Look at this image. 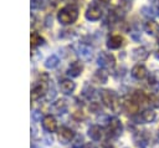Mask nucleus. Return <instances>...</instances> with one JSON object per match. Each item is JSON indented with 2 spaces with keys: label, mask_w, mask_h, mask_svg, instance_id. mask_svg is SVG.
Masks as SVG:
<instances>
[{
  "label": "nucleus",
  "mask_w": 159,
  "mask_h": 148,
  "mask_svg": "<svg viewBox=\"0 0 159 148\" xmlns=\"http://www.w3.org/2000/svg\"><path fill=\"white\" fill-rule=\"evenodd\" d=\"M77 17H78V7L75 4H71V5L62 7L57 14L58 21L63 25H68V24L75 22L77 20Z\"/></svg>",
  "instance_id": "f257e3e1"
},
{
  "label": "nucleus",
  "mask_w": 159,
  "mask_h": 148,
  "mask_svg": "<svg viewBox=\"0 0 159 148\" xmlns=\"http://www.w3.org/2000/svg\"><path fill=\"white\" fill-rule=\"evenodd\" d=\"M101 96V99L103 102V104L106 107H108L109 109H112L113 112H118L119 111V107H120V103H119V99H118V96L114 91H111V90H103L101 91L99 93Z\"/></svg>",
  "instance_id": "f03ea898"
},
{
  "label": "nucleus",
  "mask_w": 159,
  "mask_h": 148,
  "mask_svg": "<svg viewBox=\"0 0 159 148\" xmlns=\"http://www.w3.org/2000/svg\"><path fill=\"white\" fill-rule=\"evenodd\" d=\"M122 131H123V126H122V122L113 117L108 121V126H107V136L111 137V138H118L120 134H122Z\"/></svg>",
  "instance_id": "7ed1b4c3"
},
{
  "label": "nucleus",
  "mask_w": 159,
  "mask_h": 148,
  "mask_svg": "<svg viewBox=\"0 0 159 148\" xmlns=\"http://www.w3.org/2000/svg\"><path fill=\"white\" fill-rule=\"evenodd\" d=\"M97 63H98V66L102 67V68L111 70V68L114 67L116 60H114V56H113L112 53L102 51V52L98 55V57H97Z\"/></svg>",
  "instance_id": "20e7f679"
},
{
  "label": "nucleus",
  "mask_w": 159,
  "mask_h": 148,
  "mask_svg": "<svg viewBox=\"0 0 159 148\" xmlns=\"http://www.w3.org/2000/svg\"><path fill=\"white\" fill-rule=\"evenodd\" d=\"M133 139H134V144L138 148H147L150 142V134L147 129L137 131L133 134Z\"/></svg>",
  "instance_id": "39448f33"
},
{
  "label": "nucleus",
  "mask_w": 159,
  "mask_h": 148,
  "mask_svg": "<svg viewBox=\"0 0 159 148\" xmlns=\"http://www.w3.org/2000/svg\"><path fill=\"white\" fill-rule=\"evenodd\" d=\"M157 118V113L153 109H144L142 113L137 114L135 117H133V121L135 123H152L154 122V119Z\"/></svg>",
  "instance_id": "423d86ee"
},
{
  "label": "nucleus",
  "mask_w": 159,
  "mask_h": 148,
  "mask_svg": "<svg viewBox=\"0 0 159 148\" xmlns=\"http://www.w3.org/2000/svg\"><path fill=\"white\" fill-rule=\"evenodd\" d=\"M75 137H76L75 136V132L71 128H68V127H65L63 126L58 131V139H60V142L62 144H67V143L72 142L75 139Z\"/></svg>",
  "instance_id": "0eeeda50"
},
{
  "label": "nucleus",
  "mask_w": 159,
  "mask_h": 148,
  "mask_svg": "<svg viewBox=\"0 0 159 148\" xmlns=\"http://www.w3.org/2000/svg\"><path fill=\"white\" fill-rule=\"evenodd\" d=\"M148 56H149V52L143 46H139L132 50V58L135 61H144L148 58Z\"/></svg>",
  "instance_id": "6e6552de"
},
{
  "label": "nucleus",
  "mask_w": 159,
  "mask_h": 148,
  "mask_svg": "<svg viewBox=\"0 0 159 148\" xmlns=\"http://www.w3.org/2000/svg\"><path fill=\"white\" fill-rule=\"evenodd\" d=\"M144 31L150 36H158L159 35V24L155 20H148L144 24Z\"/></svg>",
  "instance_id": "1a4fd4ad"
},
{
  "label": "nucleus",
  "mask_w": 159,
  "mask_h": 148,
  "mask_svg": "<svg viewBox=\"0 0 159 148\" xmlns=\"http://www.w3.org/2000/svg\"><path fill=\"white\" fill-rule=\"evenodd\" d=\"M101 16H102V10H101V7H98V6L93 5V4L86 10V17H87L88 20H91V21L98 20V19H101Z\"/></svg>",
  "instance_id": "9d476101"
},
{
  "label": "nucleus",
  "mask_w": 159,
  "mask_h": 148,
  "mask_svg": "<svg viewBox=\"0 0 159 148\" xmlns=\"http://www.w3.org/2000/svg\"><path fill=\"white\" fill-rule=\"evenodd\" d=\"M130 73H132V76H133L135 80H143V78L147 77L148 71H147V68H145L144 65H142V63H137V65L132 68Z\"/></svg>",
  "instance_id": "9b49d317"
},
{
  "label": "nucleus",
  "mask_w": 159,
  "mask_h": 148,
  "mask_svg": "<svg viewBox=\"0 0 159 148\" xmlns=\"http://www.w3.org/2000/svg\"><path fill=\"white\" fill-rule=\"evenodd\" d=\"M123 109L127 112V113H130V114H135L139 109V104L133 99V98H127L124 102H123Z\"/></svg>",
  "instance_id": "f8f14e48"
},
{
  "label": "nucleus",
  "mask_w": 159,
  "mask_h": 148,
  "mask_svg": "<svg viewBox=\"0 0 159 148\" xmlns=\"http://www.w3.org/2000/svg\"><path fill=\"white\" fill-rule=\"evenodd\" d=\"M42 126H43L45 131H47V132H50V133H52V132H55V131L57 129V122H56V119H55L52 116H46V117H43V119H42Z\"/></svg>",
  "instance_id": "ddd939ff"
},
{
  "label": "nucleus",
  "mask_w": 159,
  "mask_h": 148,
  "mask_svg": "<svg viewBox=\"0 0 159 148\" xmlns=\"http://www.w3.org/2000/svg\"><path fill=\"white\" fill-rule=\"evenodd\" d=\"M76 51H77V53H78L82 58H84V60H89V58L92 57V49H91L89 46L84 45V44H78V45L76 46Z\"/></svg>",
  "instance_id": "4468645a"
},
{
  "label": "nucleus",
  "mask_w": 159,
  "mask_h": 148,
  "mask_svg": "<svg viewBox=\"0 0 159 148\" xmlns=\"http://www.w3.org/2000/svg\"><path fill=\"white\" fill-rule=\"evenodd\" d=\"M82 70H83V65L78 61H75L70 65V67L67 70V75L71 76V77H77L82 73Z\"/></svg>",
  "instance_id": "2eb2a0df"
},
{
  "label": "nucleus",
  "mask_w": 159,
  "mask_h": 148,
  "mask_svg": "<svg viewBox=\"0 0 159 148\" xmlns=\"http://www.w3.org/2000/svg\"><path fill=\"white\" fill-rule=\"evenodd\" d=\"M123 37L120 35H114L112 37L108 39L107 41V47L111 49V50H116V49H119L122 45H123Z\"/></svg>",
  "instance_id": "dca6fc26"
},
{
  "label": "nucleus",
  "mask_w": 159,
  "mask_h": 148,
  "mask_svg": "<svg viewBox=\"0 0 159 148\" xmlns=\"http://www.w3.org/2000/svg\"><path fill=\"white\" fill-rule=\"evenodd\" d=\"M88 136L92 141H101L103 137V129L99 126H91L88 129Z\"/></svg>",
  "instance_id": "f3484780"
},
{
  "label": "nucleus",
  "mask_w": 159,
  "mask_h": 148,
  "mask_svg": "<svg viewBox=\"0 0 159 148\" xmlns=\"http://www.w3.org/2000/svg\"><path fill=\"white\" fill-rule=\"evenodd\" d=\"M60 88H61V92H63L65 95H70V93H72L75 91L76 83L73 81H71V80H63L60 83Z\"/></svg>",
  "instance_id": "a211bd4d"
},
{
  "label": "nucleus",
  "mask_w": 159,
  "mask_h": 148,
  "mask_svg": "<svg viewBox=\"0 0 159 148\" xmlns=\"http://www.w3.org/2000/svg\"><path fill=\"white\" fill-rule=\"evenodd\" d=\"M132 98H133L139 106H142V104H144V103H148V96H147L143 91H140V90H137V91L133 93Z\"/></svg>",
  "instance_id": "6ab92c4d"
},
{
  "label": "nucleus",
  "mask_w": 159,
  "mask_h": 148,
  "mask_svg": "<svg viewBox=\"0 0 159 148\" xmlns=\"http://www.w3.org/2000/svg\"><path fill=\"white\" fill-rule=\"evenodd\" d=\"M45 91H46V88H45L43 83H40V85H37L36 87H34V90H32V92H31V97H32L34 99H37V98H40V97L45 93Z\"/></svg>",
  "instance_id": "aec40b11"
},
{
  "label": "nucleus",
  "mask_w": 159,
  "mask_h": 148,
  "mask_svg": "<svg viewBox=\"0 0 159 148\" xmlns=\"http://www.w3.org/2000/svg\"><path fill=\"white\" fill-rule=\"evenodd\" d=\"M93 78H94V81H97L98 83H106L108 76H107L106 71H103V70H98V71H96Z\"/></svg>",
  "instance_id": "412c9836"
},
{
  "label": "nucleus",
  "mask_w": 159,
  "mask_h": 148,
  "mask_svg": "<svg viewBox=\"0 0 159 148\" xmlns=\"http://www.w3.org/2000/svg\"><path fill=\"white\" fill-rule=\"evenodd\" d=\"M58 62H60L58 57H57L56 55H51V56H50V57L46 60L45 66H46L47 68H55V67L58 65Z\"/></svg>",
  "instance_id": "4be33fe9"
},
{
  "label": "nucleus",
  "mask_w": 159,
  "mask_h": 148,
  "mask_svg": "<svg viewBox=\"0 0 159 148\" xmlns=\"http://www.w3.org/2000/svg\"><path fill=\"white\" fill-rule=\"evenodd\" d=\"M41 44H43V39L37 32H32L31 34V47H36Z\"/></svg>",
  "instance_id": "5701e85b"
},
{
  "label": "nucleus",
  "mask_w": 159,
  "mask_h": 148,
  "mask_svg": "<svg viewBox=\"0 0 159 148\" xmlns=\"http://www.w3.org/2000/svg\"><path fill=\"white\" fill-rule=\"evenodd\" d=\"M53 108L57 111V113H63L67 109V103L65 99H60L53 104Z\"/></svg>",
  "instance_id": "b1692460"
},
{
  "label": "nucleus",
  "mask_w": 159,
  "mask_h": 148,
  "mask_svg": "<svg viewBox=\"0 0 159 148\" xmlns=\"http://www.w3.org/2000/svg\"><path fill=\"white\" fill-rule=\"evenodd\" d=\"M148 103L153 108H159V96L157 93H152L148 96Z\"/></svg>",
  "instance_id": "393cba45"
},
{
  "label": "nucleus",
  "mask_w": 159,
  "mask_h": 148,
  "mask_svg": "<svg viewBox=\"0 0 159 148\" xmlns=\"http://www.w3.org/2000/svg\"><path fill=\"white\" fill-rule=\"evenodd\" d=\"M142 14L144 15V16H147V17H153L155 14H154V10L152 9V7H149V6H143L142 7Z\"/></svg>",
  "instance_id": "a878e982"
},
{
  "label": "nucleus",
  "mask_w": 159,
  "mask_h": 148,
  "mask_svg": "<svg viewBox=\"0 0 159 148\" xmlns=\"http://www.w3.org/2000/svg\"><path fill=\"white\" fill-rule=\"evenodd\" d=\"M83 137L82 136H76L73 139V148H81L83 146Z\"/></svg>",
  "instance_id": "bb28decb"
},
{
  "label": "nucleus",
  "mask_w": 159,
  "mask_h": 148,
  "mask_svg": "<svg viewBox=\"0 0 159 148\" xmlns=\"http://www.w3.org/2000/svg\"><path fill=\"white\" fill-rule=\"evenodd\" d=\"M109 2H111V0H93V5H96V6H98V7L108 6Z\"/></svg>",
  "instance_id": "cd10ccee"
},
{
  "label": "nucleus",
  "mask_w": 159,
  "mask_h": 148,
  "mask_svg": "<svg viewBox=\"0 0 159 148\" xmlns=\"http://www.w3.org/2000/svg\"><path fill=\"white\" fill-rule=\"evenodd\" d=\"M43 6V0H31V9H40Z\"/></svg>",
  "instance_id": "c85d7f7f"
},
{
  "label": "nucleus",
  "mask_w": 159,
  "mask_h": 148,
  "mask_svg": "<svg viewBox=\"0 0 159 148\" xmlns=\"http://www.w3.org/2000/svg\"><path fill=\"white\" fill-rule=\"evenodd\" d=\"M32 118H34V121H35V122H37V121L41 118V113H40L39 111H35V112L32 113Z\"/></svg>",
  "instance_id": "c756f323"
},
{
  "label": "nucleus",
  "mask_w": 159,
  "mask_h": 148,
  "mask_svg": "<svg viewBox=\"0 0 159 148\" xmlns=\"http://www.w3.org/2000/svg\"><path fill=\"white\" fill-rule=\"evenodd\" d=\"M89 108L92 109V111H96V112H99V106L96 103V102H93L91 106H89Z\"/></svg>",
  "instance_id": "7c9ffc66"
},
{
  "label": "nucleus",
  "mask_w": 159,
  "mask_h": 148,
  "mask_svg": "<svg viewBox=\"0 0 159 148\" xmlns=\"http://www.w3.org/2000/svg\"><path fill=\"white\" fill-rule=\"evenodd\" d=\"M81 148H93V146H92V143H86V144H83Z\"/></svg>",
  "instance_id": "2f4dec72"
},
{
  "label": "nucleus",
  "mask_w": 159,
  "mask_h": 148,
  "mask_svg": "<svg viewBox=\"0 0 159 148\" xmlns=\"http://www.w3.org/2000/svg\"><path fill=\"white\" fill-rule=\"evenodd\" d=\"M103 148H113V147H112V144H109V143H104V144H103Z\"/></svg>",
  "instance_id": "473e14b6"
},
{
  "label": "nucleus",
  "mask_w": 159,
  "mask_h": 148,
  "mask_svg": "<svg viewBox=\"0 0 159 148\" xmlns=\"http://www.w3.org/2000/svg\"><path fill=\"white\" fill-rule=\"evenodd\" d=\"M155 57H157V58H158V60H159V50H158V51H157V52H155Z\"/></svg>",
  "instance_id": "72a5a7b5"
},
{
  "label": "nucleus",
  "mask_w": 159,
  "mask_h": 148,
  "mask_svg": "<svg viewBox=\"0 0 159 148\" xmlns=\"http://www.w3.org/2000/svg\"><path fill=\"white\" fill-rule=\"evenodd\" d=\"M158 12H159V5H158ZM158 15H159V14H158Z\"/></svg>",
  "instance_id": "f704fd0d"
},
{
  "label": "nucleus",
  "mask_w": 159,
  "mask_h": 148,
  "mask_svg": "<svg viewBox=\"0 0 159 148\" xmlns=\"http://www.w3.org/2000/svg\"><path fill=\"white\" fill-rule=\"evenodd\" d=\"M158 142H159V134H158Z\"/></svg>",
  "instance_id": "c9c22d12"
}]
</instances>
